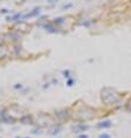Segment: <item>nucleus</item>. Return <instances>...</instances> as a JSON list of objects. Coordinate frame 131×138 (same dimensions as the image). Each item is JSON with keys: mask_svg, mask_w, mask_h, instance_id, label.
Wrapping results in <instances>:
<instances>
[{"mask_svg": "<svg viewBox=\"0 0 131 138\" xmlns=\"http://www.w3.org/2000/svg\"><path fill=\"white\" fill-rule=\"evenodd\" d=\"M88 129V127L87 125H75V127L72 128V130H74V132H81V131H85Z\"/></svg>", "mask_w": 131, "mask_h": 138, "instance_id": "nucleus-1", "label": "nucleus"}, {"mask_svg": "<svg viewBox=\"0 0 131 138\" xmlns=\"http://www.w3.org/2000/svg\"><path fill=\"white\" fill-rule=\"evenodd\" d=\"M99 128H110L112 127V122L110 121H104V122H101L97 124Z\"/></svg>", "mask_w": 131, "mask_h": 138, "instance_id": "nucleus-2", "label": "nucleus"}, {"mask_svg": "<svg viewBox=\"0 0 131 138\" xmlns=\"http://www.w3.org/2000/svg\"><path fill=\"white\" fill-rule=\"evenodd\" d=\"M99 138H110V136L107 134H103V135H100V137Z\"/></svg>", "mask_w": 131, "mask_h": 138, "instance_id": "nucleus-3", "label": "nucleus"}, {"mask_svg": "<svg viewBox=\"0 0 131 138\" xmlns=\"http://www.w3.org/2000/svg\"><path fill=\"white\" fill-rule=\"evenodd\" d=\"M79 138H88V136L87 135H81V136H79Z\"/></svg>", "mask_w": 131, "mask_h": 138, "instance_id": "nucleus-4", "label": "nucleus"}, {"mask_svg": "<svg viewBox=\"0 0 131 138\" xmlns=\"http://www.w3.org/2000/svg\"><path fill=\"white\" fill-rule=\"evenodd\" d=\"M69 71H65V72H64V74H65V77H69Z\"/></svg>", "mask_w": 131, "mask_h": 138, "instance_id": "nucleus-5", "label": "nucleus"}]
</instances>
